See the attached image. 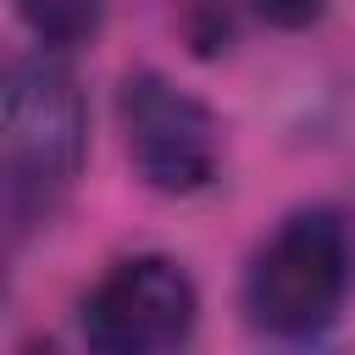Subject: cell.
<instances>
[{"label": "cell", "mask_w": 355, "mask_h": 355, "mask_svg": "<svg viewBox=\"0 0 355 355\" xmlns=\"http://www.w3.org/2000/svg\"><path fill=\"white\" fill-rule=\"evenodd\" d=\"M89 166V94L61 50H28L6 67L0 89V205L6 233L22 244L50 227Z\"/></svg>", "instance_id": "1"}, {"label": "cell", "mask_w": 355, "mask_h": 355, "mask_svg": "<svg viewBox=\"0 0 355 355\" xmlns=\"http://www.w3.org/2000/svg\"><path fill=\"white\" fill-rule=\"evenodd\" d=\"M355 294V233L333 205L288 211L250 255L239 305L244 322L277 344H311L338 327Z\"/></svg>", "instance_id": "2"}, {"label": "cell", "mask_w": 355, "mask_h": 355, "mask_svg": "<svg viewBox=\"0 0 355 355\" xmlns=\"http://www.w3.org/2000/svg\"><path fill=\"white\" fill-rule=\"evenodd\" d=\"M116 133L133 178L161 200H194L222 178V116L155 67L122 72Z\"/></svg>", "instance_id": "3"}, {"label": "cell", "mask_w": 355, "mask_h": 355, "mask_svg": "<svg viewBox=\"0 0 355 355\" xmlns=\"http://www.w3.org/2000/svg\"><path fill=\"white\" fill-rule=\"evenodd\" d=\"M200 327V283L183 261L139 250L111 261L78 300V338L100 355H166Z\"/></svg>", "instance_id": "4"}, {"label": "cell", "mask_w": 355, "mask_h": 355, "mask_svg": "<svg viewBox=\"0 0 355 355\" xmlns=\"http://www.w3.org/2000/svg\"><path fill=\"white\" fill-rule=\"evenodd\" d=\"M11 6H17L22 28L44 50H61V55L89 44L100 33V22H105V0H11Z\"/></svg>", "instance_id": "5"}, {"label": "cell", "mask_w": 355, "mask_h": 355, "mask_svg": "<svg viewBox=\"0 0 355 355\" xmlns=\"http://www.w3.org/2000/svg\"><path fill=\"white\" fill-rule=\"evenodd\" d=\"M266 28H277V33H305V28H316L322 17H327V6L333 0H244Z\"/></svg>", "instance_id": "6"}]
</instances>
